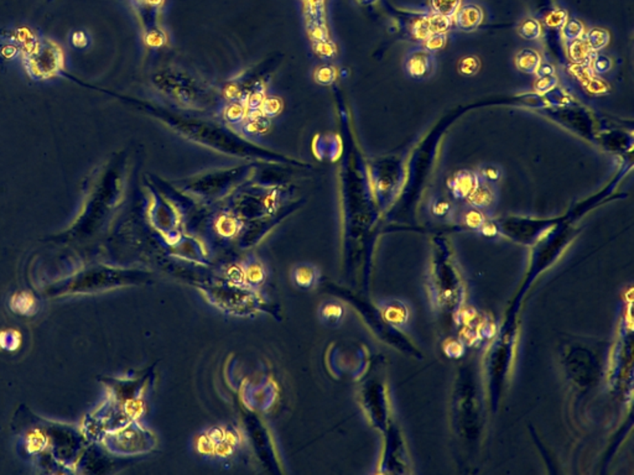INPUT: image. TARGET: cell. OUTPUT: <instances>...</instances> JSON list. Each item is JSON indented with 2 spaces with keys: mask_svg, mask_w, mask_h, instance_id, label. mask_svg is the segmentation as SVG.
I'll return each instance as SVG.
<instances>
[{
  "mask_svg": "<svg viewBox=\"0 0 634 475\" xmlns=\"http://www.w3.org/2000/svg\"><path fill=\"white\" fill-rule=\"evenodd\" d=\"M141 107L145 113L154 116L171 131L217 153L259 164L279 165L293 169H304L307 166L298 158L269 150L245 139L223 123L203 116L202 113L153 102H141Z\"/></svg>",
  "mask_w": 634,
  "mask_h": 475,
  "instance_id": "obj_1",
  "label": "cell"
},
{
  "mask_svg": "<svg viewBox=\"0 0 634 475\" xmlns=\"http://www.w3.org/2000/svg\"><path fill=\"white\" fill-rule=\"evenodd\" d=\"M153 85L177 108L209 114L223 110V96L220 92L183 68L158 70L153 76Z\"/></svg>",
  "mask_w": 634,
  "mask_h": 475,
  "instance_id": "obj_2",
  "label": "cell"
},
{
  "mask_svg": "<svg viewBox=\"0 0 634 475\" xmlns=\"http://www.w3.org/2000/svg\"><path fill=\"white\" fill-rule=\"evenodd\" d=\"M259 162L244 161L243 164L200 172L194 176L175 181L177 191L200 203L212 204L223 201L250 182L256 175Z\"/></svg>",
  "mask_w": 634,
  "mask_h": 475,
  "instance_id": "obj_3",
  "label": "cell"
},
{
  "mask_svg": "<svg viewBox=\"0 0 634 475\" xmlns=\"http://www.w3.org/2000/svg\"><path fill=\"white\" fill-rule=\"evenodd\" d=\"M430 290L435 306L445 313L455 315L464 304V287L458 268L450 259H438L430 274Z\"/></svg>",
  "mask_w": 634,
  "mask_h": 475,
  "instance_id": "obj_4",
  "label": "cell"
},
{
  "mask_svg": "<svg viewBox=\"0 0 634 475\" xmlns=\"http://www.w3.org/2000/svg\"><path fill=\"white\" fill-rule=\"evenodd\" d=\"M201 287L203 295L212 305L232 315H250L264 306L256 290L231 281L203 284Z\"/></svg>",
  "mask_w": 634,
  "mask_h": 475,
  "instance_id": "obj_5",
  "label": "cell"
},
{
  "mask_svg": "<svg viewBox=\"0 0 634 475\" xmlns=\"http://www.w3.org/2000/svg\"><path fill=\"white\" fill-rule=\"evenodd\" d=\"M23 62L26 72L34 79H49L60 74L63 68L61 48L50 40H39L23 50Z\"/></svg>",
  "mask_w": 634,
  "mask_h": 475,
  "instance_id": "obj_6",
  "label": "cell"
},
{
  "mask_svg": "<svg viewBox=\"0 0 634 475\" xmlns=\"http://www.w3.org/2000/svg\"><path fill=\"white\" fill-rule=\"evenodd\" d=\"M105 445L108 450L122 456H138L153 451L156 439L153 433L136 420L118 427L105 434Z\"/></svg>",
  "mask_w": 634,
  "mask_h": 475,
  "instance_id": "obj_7",
  "label": "cell"
},
{
  "mask_svg": "<svg viewBox=\"0 0 634 475\" xmlns=\"http://www.w3.org/2000/svg\"><path fill=\"white\" fill-rule=\"evenodd\" d=\"M149 217L155 231L164 237L166 244L175 240L183 233V217L172 202L158 192L152 193Z\"/></svg>",
  "mask_w": 634,
  "mask_h": 475,
  "instance_id": "obj_8",
  "label": "cell"
},
{
  "mask_svg": "<svg viewBox=\"0 0 634 475\" xmlns=\"http://www.w3.org/2000/svg\"><path fill=\"white\" fill-rule=\"evenodd\" d=\"M514 329L506 328V332L500 337V341L494 348L492 355L489 358V377H491V389H492V399L497 401L500 395V388L503 379L506 377L508 366L512 358L513 347H514Z\"/></svg>",
  "mask_w": 634,
  "mask_h": 475,
  "instance_id": "obj_9",
  "label": "cell"
},
{
  "mask_svg": "<svg viewBox=\"0 0 634 475\" xmlns=\"http://www.w3.org/2000/svg\"><path fill=\"white\" fill-rule=\"evenodd\" d=\"M239 443V434L231 428L216 427L198 437L197 448L203 456L228 457Z\"/></svg>",
  "mask_w": 634,
  "mask_h": 475,
  "instance_id": "obj_10",
  "label": "cell"
},
{
  "mask_svg": "<svg viewBox=\"0 0 634 475\" xmlns=\"http://www.w3.org/2000/svg\"><path fill=\"white\" fill-rule=\"evenodd\" d=\"M362 396L365 400V408L373 423L376 425V427L385 431L387 427L389 426V422H388L389 410H388V396H387L385 384L378 380L371 381L367 385Z\"/></svg>",
  "mask_w": 634,
  "mask_h": 475,
  "instance_id": "obj_11",
  "label": "cell"
},
{
  "mask_svg": "<svg viewBox=\"0 0 634 475\" xmlns=\"http://www.w3.org/2000/svg\"><path fill=\"white\" fill-rule=\"evenodd\" d=\"M385 432L387 442L382 467L388 473H407L409 467L408 453L400 433L391 425L387 427Z\"/></svg>",
  "mask_w": 634,
  "mask_h": 475,
  "instance_id": "obj_12",
  "label": "cell"
},
{
  "mask_svg": "<svg viewBox=\"0 0 634 475\" xmlns=\"http://www.w3.org/2000/svg\"><path fill=\"white\" fill-rule=\"evenodd\" d=\"M171 255L186 262L206 265L208 264L207 250L200 239L181 233L178 237L167 244Z\"/></svg>",
  "mask_w": 634,
  "mask_h": 475,
  "instance_id": "obj_13",
  "label": "cell"
},
{
  "mask_svg": "<svg viewBox=\"0 0 634 475\" xmlns=\"http://www.w3.org/2000/svg\"><path fill=\"white\" fill-rule=\"evenodd\" d=\"M433 54L425 49L413 50L405 59V72L414 79L429 77L433 71Z\"/></svg>",
  "mask_w": 634,
  "mask_h": 475,
  "instance_id": "obj_14",
  "label": "cell"
},
{
  "mask_svg": "<svg viewBox=\"0 0 634 475\" xmlns=\"http://www.w3.org/2000/svg\"><path fill=\"white\" fill-rule=\"evenodd\" d=\"M478 183V176L470 170H461L456 172L450 180V189L456 198H467L475 189Z\"/></svg>",
  "mask_w": 634,
  "mask_h": 475,
  "instance_id": "obj_15",
  "label": "cell"
},
{
  "mask_svg": "<svg viewBox=\"0 0 634 475\" xmlns=\"http://www.w3.org/2000/svg\"><path fill=\"white\" fill-rule=\"evenodd\" d=\"M455 15L458 29L464 32L475 31L483 21V12L480 6L475 4H467L460 8Z\"/></svg>",
  "mask_w": 634,
  "mask_h": 475,
  "instance_id": "obj_16",
  "label": "cell"
},
{
  "mask_svg": "<svg viewBox=\"0 0 634 475\" xmlns=\"http://www.w3.org/2000/svg\"><path fill=\"white\" fill-rule=\"evenodd\" d=\"M241 270H242V282L244 286L249 287L253 290L263 285V282L267 279V271L263 266L262 262L254 260V259L243 262L241 265Z\"/></svg>",
  "mask_w": 634,
  "mask_h": 475,
  "instance_id": "obj_17",
  "label": "cell"
},
{
  "mask_svg": "<svg viewBox=\"0 0 634 475\" xmlns=\"http://www.w3.org/2000/svg\"><path fill=\"white\" fill-rule=\"evenodd\" d=\"M466 200L469 202L471 207L477 208V209H487L495 201V193H494L492 184L483 182L478 178L477 186Z\"/></svg>",
  "mask_w": 634,
  "mask_h": 475,
  "instance_id": "obj_18",
  "label": "cell"
},
{
  "mask_svg": "<svg viewBox=\"0 0 634 475\" xmlns=\"http://www.w3.org/2000/svg\"><path fill=\"white\" fill-rule=\"evenodd\" d=\"M318 279H320V271L314 265L301 264L294 268V282L296 286L303 290H310L312 287L316 286Z\"/></svg>",
  "mask_w": 634,
  "mask_h": 475,
  "instance_id": "obj_19",
  "label": "cell"
},
{
  "mask_svg": "<svg viewBox=\"0 0 634 475\" xmlns=\"http://www.w3.org/2000/svg\"><path fill=\"white\" fill-rule=\"evenodd\" d=\"M540 63H542V57L535 50H520L515 56V66L523 74H535Z\"/></svg>",
  "mask_w": 634,
  "mask_h": 475,
  "instance_id": "obj_20",
  "label": "cell"
},
{
  "mask_svg": "<svg viewBox=\"0 0 634 475\" xmlns=\"http://www.w3.org/2000/svg\"><path fill=\"white\" fill-rule=\"evenodd\" d=\"M567 54H569V57L570 60L575 63V65H585L590 60L591 57L592 51L589 45H587V41L584 37H580L577 40H573V41H570L569 43V46H567Z\"/></svg>",
  "mask_w": 634,
  "mask_h": 475,
  "instance_id": "obj_21",
  "label": "cell"
},
{
  "mask_svg": "<svg viewBox=\"0 0 634 475\" xmlns=\"http://www.w3.org/2000/svg\"><path fill=\"white\" fill-rule=\"evenodd\" d=\"M585 39L592 52H596V51L604 49L609 45V43H610V34H609V31L604 30V29L596 28V29H592V30L589 31Z\"/></svg>",
  "mask_w": 634,
  "mask_h": 475,
  "instance_id": "obj_22",
  "label": "cell"
},
{
  "mask_svg": "<svg viewBox=\"0 0 634 475\" xmlns=\"http://www.w3.org/2000/svg\"><path fill=\"white\" fill-rule=\"evenodd\" d=\"M430 4L433 14L452 18L460 9L461 0H430Z\"/></svg>",
  "mask_w": 634,
  "mask_h": 475,
  "instance_id": "obj_23",
  "label": "cell"
},
{
  "mask_svg": "<svg viewBox=\"0 0 634 475\" xmlns=\"http://www.w3.org/2000/svg\"><path fill=\"white\" fill-rule=\"evenodd\" d=\"M612 65H613L612 60L606 55H591L590 60L587 62V66L590 68L592 74L595 76H604V74H609L612 70Z\"/></svg>",
  "mask_w": 634,
  "mask_h": 475,
  "instance_id": "obj_24",
  "label": "cell"
},
{
  "mask_svg": "<svg viewBox=\"0 0 634 475\" xmlns=\"http://www.w3.org/2000/svg\"><path fill=\"white\" fill-rule=\"evenodd\" d=\"M518 32L525 40H538L542 35V26L535 19H524L519 24Z\"/></svg>",
  "mask_w": 634,
  "mask_h": 475,
  "instance_id": "obj_25",
  "label": "cell"
},
{
  "mask_svg": "<svg viewBox=\"0 0 634 475\" xmlns=\"http://www.w3.org/2000/svg\"><path fill=\"white\" fill-rule=\"evenodd\" d=\"M458 72L464 77H473L481 68V62L477 56L469 55L462 57L458 65Z\"/></svg>",
  "mask_w": 634,
  "mask_h": 475,
  "instance_id": "obj_26",
  "label": "cell"
},
{
  "mask_svg": "<svg viewBox=\"0 0 634 475\" xmlns=\"http://www.w3.org/2000/svg\"><path fill=\"white\" fill-rule=\"evenodd\" d=\"M585 32V28H584V24L577 20V19H571V20H567L565 25L562 26V35L566 39L567 41H573V40H577L580 37H582Z\"/></svg>",
  "mask_w": 634,
  "mask_h": 475,
  "instance_id": "obj_27",
  "label": "cell"
},
{
  "mask_svg": "<svg viewBox=\"0 0 634 475\" xmlns=\"http://www.w3.org/2000/svg\"><path fill=\"white\" fill-rule=\"evenodd\" d=\"M342 315H343V308L341 305L336 302H327L321 306V318L323 322L329 323V324L338 322L342 318Z\"/></svg>",
  "mask_w": 634,
  "mask_h": 475,
  "instance_id": "obj_28",
  "label": "cell"
},
{
  "mask_svg": "<svg viewBox=\"0 0 634 475\" xmlns=\"http://www.w3.org/2000/svg\"><path fill=\"white\" fill-rule=\"evenodd\" d=\"M427 21H429V28H430L431 35L433 34H446L447 30L450 29V26H451V18H446V17L438 15V14L427 17Z\"/></svg>",
  "mask_w": 634,
  "mask_h": 475,
  "instance_id": "obj_29",
  "label": "cell"
},
{
  "mask_svg": "<svg viewBox=\"0 0 634 475\" xmlns=\"http://www.w3.org/2000/svg\"><path fill=\"white\" fill-rule=\"evenodd\" d=\"M545 25L551 29H560L567 21V12L564 9H554L544 18Z\"/></svg>",
  "mask_w": 634,
  "mask_h": 475,
  "instance_id": "obj_30",
  "label": "cell"
},
{
  "mask_svg": "<svg viewBox=\"0 0 634 475\" xmlns=\"http://www.w3.org/2000/svg\"><path fill=\"white\" fill-rule=\"evenodd\" d=\"M582 85L585 87L586 91L591 93V94H604L610 89V87L604 82V79L600 78L595 74H591Z\"/></svg>",
  "mask_w": 634,
  "mask_h": 475,
  "instance_id": "obj_31",
  "label": "cell"
},
{
  "mask_svg": "<svg viewBox=\"0 0 634 475\" xmlns=\"http://www.w3.org/2000/svg\"><path fill=\"white\" fill-rule=\"evenodd\" d=\"M446 34H433L424 40V49L429 51L430 54L439 52L446 46Z\"/></svg>",
  "mask_w": 634,
  "mask_h": 475,
  "instance_id": "obj_32",
  "label": "cell"
},
{
  "mask_svg": "<svg viewBox=\"0 0 634 475\" xmlns=\"http://www.w3.org/2000/svg\"><path fill=\"white\" fill-rule=\"evenodd\" d=\"M484 223H486V217L482 213L481 209L472 207V209L464 214V224L471 229H481V226Z\"/></svg>",
  "mask_w": 634,
  "mask_h": 475,
  "instance_id": "obj_33",
  "label": "cell"
},
{
  "mask_svg": "<svg viewBox=\"0 0 634 475\" xmlns=\"http://www.w3.org/2000/svg\"><path fill=\"white\" fill-rule=\"evenodd\" d=\"M478 178L483 181V182L489 183V184H493V183L498 182L500 181V176H502V172H500V169L497 166H493V165H487L482 169L480 175H477Z\"/></svg>",
  "mask_w": 634,
  "mask_h": 475,
  "instance_id": "obj_34",
  "label": "cell"
},
{
  "mask_svg": "<svg viewBox=\"0 0 634 475\" xmlns=\"http://www.w3.org/2000/svg\"><path fill=\"white\" fill-rule=\"evenodd\" d=\"M411 32H413V36L415 39L421 40V41H424L427 37L430 36L431 32H430L427 18H421L419 20H416L413 24V28H411Z\"/></svg>",
  "mask_w": 634,
  "mask_h": 475,
  "instance_id": "obj_35",
  "label": "cell"
},
{
  "mask_svg": "<svg viewBox=\"0 0 634 475\" xmlns=\"http://www.w3.org/2000/svg\"><path fill=\"white\" fill-rule=\"evenodd\" d=\"M556 85H558V78H556L555 74H553V76H546V77L538 78L535 85H534V89L538 93H540V94H545L548 92L553 91Z\"/></svg>",
  "mask_w": 634,
  "mask_h": 475,
  "instance_id": "obj_36",
  "label": "cell"
},
{
  "mask_svg": "<svg viewBox=\"0 0 634 475\" xmlns=\"http://www.w3.org/2000/svg\"><path fill=\"white\" fill-rule=\"evenodd\" d=\"M431 212H433L435 217L445 218V217H449L451 214L452 206L450 204V202L438 200V201H433V206H431Z\"/></svg>",
  "mask_w": 634,
  "mask_h": 475,
  "instance_id": "obj_37",
  "label": "cell"
},
{
  "mask_svg": "<svg viewBox=\"0 0 634 475\" xmlns=\"http://www.w3.org/2000/svg\"><path fill=\"white\" fill-rule=\"evenodd\" d=\"M535 74H537L538 78L546 77V76H553V74H555L554 67L550 63H540V66L538 67Z\"/></svg>",
  "mask_w": 634,
  "mask_h": 475,
  "instance_id": "obj_38",
  "label": "cell"
}]
</instances>
